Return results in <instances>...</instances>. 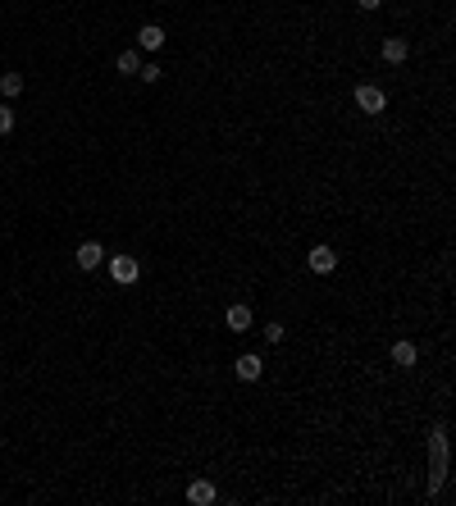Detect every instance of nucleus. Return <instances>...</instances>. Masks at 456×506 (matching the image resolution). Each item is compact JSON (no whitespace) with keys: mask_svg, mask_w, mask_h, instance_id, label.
Listing matches in <instances>:
<instances>
[{"mask_svg":"<svg viewBox=\"0 0 456 506\" xmlns=\"http://www.w3.org/2000/svg\"><path fill=\"white\" fill-rule=\"evenodd\" d=\"M356 110H361V114H370V119H374V114H383V110H388V96H383V87L361 82V87H356Z\"/></svg>","mask_w":456,"mask_h":506,"instance_id":"f257e3e1","label":"nucleus"},{"mask_svg":"<svg viewBox=\"0 0 456 506\" xmlns=\"http://www.w3.org/2000/svg\"><path fill=\"white\" fill-rule=\"evenodd\" d=\"M137 274H142L137 256H110V278H114V283H119V288L137 283Z\"/></svg>","mask_w":456,"mask_h":506,"instance_id":"f03ea898","label":"nucleus"},{"mask_svg":"<svg viewBox=\"0 0 456 506\" xmlns=\"http://www.w3.org/2000/svg\"><path fill=\"white\" fill-rule=\"evenodd\" d=\"M73 260H78V269H87V274H92V269H101L110 256H105V247H101V242H82Z\"/></svg>","mask_w":456,"mask_h":506,"instance_id":"7ed1b4c3","label":"nucleus"},{"mask_svg":"<svg viewBox=\"0 0 456 506\" xmlns=\"http://www.w3.org/2000/svg\"><path fill=\"white\" fill-rule=\"evenodd\" d=\"M379 55H383V64H406V55H411V42L406 37H383V46H379Z\"/></svg>","mask_w":456,"mask_h":506,"instance_id":"20e7f679","label":"nucleus"},{"mask_svg":"<svg viewBox=\"0 0 456 506\" xmlns=\"http://www.w3.org/2000/svg\"><path fill=\"white\" fill-rule=\"evenodd\" d=\"M306 265L315 269V274H333V269H338V251L333 247H310Z\"/></svg>","mask_w":456,"mask_h":506,"instance_id":"39448f33","label":"nucleus"},{"mask_svg":"<svg viewBox=\"0 0 456 506\" xmlns=\"http://www.w3.org/2000/svg\"><path fill=\"white\" fill-rule=\"evenodd\" d=\"M388 356H393V365H397V369H415V361H420V347L402 338V343H393V347H388Z\"/></svg>","mask_w":456,"mask_h":506,"instance_id":"423d86ee","label":"nucleus"},{"mask_svg":"<svg viewBox=\"0 0 456 506\" xmlns=\"http://www.w3.org/2000/svg\"><path fill=\"white\" fill-rule=\"evenodd\" d=\"M224 324L233 328V333H251V328H256V315H251V306H228Z\"/></svg>","mask_w":456,"mask_h":506,"instance_id":"0eeeda50","label":"nucleus"},{"mask_svg":"<svg viewBox=\"0 0 456 506\" xmlns=\"http://www.w3.org/2000/svg\"><path fill=\"white\" fill-rule=\"evenodd\" d=\"M215 498H219V488H215L210 479H192V483H187V502H192V506H210Z\"/></svg>","mask_w":456,"mask_h":506,"instance_id":"6e6552de","label":"nucleus"},{"mask_svg":"<svg viewBox=\"0 0 456 506\" xmlns=\"http://www.w3.org/2000/svg\"><path fill=\"white\" fill-rule=\"evenodd\" d=\"M233 369H238V378H242V383H256V378L265 374V361L247 352V356H238V365H233Z\"/></svg>","mask_w":456,"mask_h":506,"instance_id":"1a4fd4ad","label":"nucleus"},{"mask_svg":"<svg viewBox=\"0 0 456 506\" xmlns=\"http://www.w3.org/2000/svg\"><path fill=\"white\" fill-rule=\"evenodd\" d=\"M137 46H142V51H160V46H164V27L160 23L137 27Z\"/></svg>","mask_w":456,"mask_h":506,"instance_id":"9d476101","label":"nucleus"},{"mask_svg":"<svg viewBox=\"0 0 456 506\" xmlns=\"http://www.w3.org/2000/svg\"><path fill=\"white\" fill-rule=\"evenodd\" d=\"M23 73H0V96H5V101H14V96H23Z\"/></svg>","mask_w":456,"mask_h":506,"instance_id":"9b49d317","label":"nucleus"},{"mask_svg":"<svg viewBox=\"0 0 456 506\" xmlns=\"http://www.w3.org/2000/svg\"><path fill=\"white\" fill-rule=\"evenodd\" d=\"M114 69H119L123 78H137V69H142V55H137V51H119V60H114Z\"/></svg>","mask_w":456,"mask_h":506,"instance_id":"f8f14e48","label":"nucleus"},{"mask_svg":"<svg viewBox=\"0 0 456 506\" xmlns=\"http://www.w3.org/2000/svg\"><path fill=\"white\" fill-rule=\"evenodd\" d=\"M137 78H142V82H160V78H164V69H160V64H155V60H142Z\"/></svg>","mask_w":456,"mask_h":506,"instance_id":"ddd939ff","label":"nucleus"},{"mask_svg":"<svg viewBox=\"0 0 456 506\" xmlns=\"http://www.w3.org/2000/svg\"><path fill=\"white\" fill-rule=\"evenodd\" d=\"M283 333H288L283 324H265V343L269 347H283Z\"/></svg>","mask_w":456,"mask_h":506,"instance_id":"4468645a","label":"nucleus"},{"mask_svg":"<svg viewBox=\"0 0 456 506\" xmlns=\"http://www.w3.org/2000/svg\"><path fill=\"white\" fill-rule=\"evenodd\" d=\"M9 132H14V110L0 105V137H9Z\"/></svg>","mask_w":456,"mask_h":506,"instance_id":"2eb2a0df","label":"nucleus"},{"mask_svg":"<svg viewBox=\"0 0 456 506\" xmlns=\"http://www.w3.org/2000/svg\"><path fill=\"white\" fill-rule=\"evenodd\" d=\"M356 5H361V9H365V14H374V9H379V5H383V0H356Z\"/></svg>","mask_w":456,"mask_h":506,"instance_id":"dca6fc26","label":"nucleus"}]
</instances>
